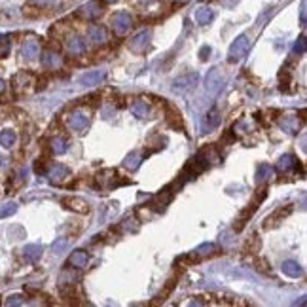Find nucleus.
<instances>
[{"label": "nucleus", "mask_w": 307, "mask_h": 307, "mask_svg": "<svg viewBox=\"0 0 307 307\" xmlns=\"http://www.w3.org/2000/svg\"><path fill=\"white\" fill-rule=\"evenodd\" d=\"M249 50H251V40H249V36L247 34H241L237 36L233 44L229 46V54H227V61L229 63H237L241 61L245 55L249 54Z\"/></svg>", "instance_id": "nucleus-1"}, {"label": "nucleus", "mask_w": 307, "mask_h": 307, "mask_svg": "<svg viewBox=\"0 0 307 307\" xmlns=\"http://www.w3.org/2000/svg\"><path fill=\"white\" fill-rule=\"evenodd\" d=\"M67 121H68V127H70L74 133H85V131L89 129L91 118H89V114H87L85 110L78 108V110H74V112L68 114Z\"/></svg>", "instance_id": "nucleus-2"}, {"label": "nucleus", "mask_w": 307, "mask_h": 307, "mask_svg": "<svg viewBox=\"0 0 307 307\" xmlns=\"http://www.w3.org/2000/svg\"><path fill=\"white\" fill-rule=\"evenodd\" d=\"M224 84H226V76L222 74V70L218 67L211 68L209 74H207V78H205V87H207V91L211 95H218L222 91Z\"/></svg>", "instance_id": "nucleus-3"}, {"label": "nucleus", "mask_w": 307, "mask_h": 307, "mask_svg": "<svg viewBox=\"0 0 307 307\" xmlns=\"http://www.w3.org/2000/svg\"><path fill=\"white\" fill-rule=\"evenodd\" d=\"M110 25H112V28H114V32H116V34L123 36V34L131 28V25H133V17L127 14V12H118V14L112 15Z\"/></svg>", "instance_id": "nucleus-4"}, {"label": "nucleus", "mask_w": 307, "mask_h": 307, "mask_svg": "<svg viewBox=\"0 0 307 307\" xmlns=\"http://www.w3.org/2000/svg\"><path fill=\"white\" fill-rule=\"evenodd\" d=\"M197 80H199V76H197L195 72L184 74V76H180V78H176V80L173 82V91L178 95L186 93V91L194 89V87L197 85Z\"/></svg>", "instance_id": "nucleus-5"}, {"label": "nucleus", "mask_w": 307, "mask_h": 307, "mask_svg": "<svg viewBox=\"0 0 307 307\" xmlns=\"http://www.w3.org/2000/svg\"><path fill=\"white\" fill-rule=\"evenodd\" d=\"M150 38H152L150 30H140V32H137L133 38L129 40V50L137 55L144 54L148 50V46H150Z\"/></svg>", "instance_id": "nucleus-6"}, {"label": "nucleus", "mask_w": 307, "mask_h": 307, "mask_svg": "<svg viewBox=\"0 0 307 307\" xmlns=\"http://www.w3.org/2000/svg\"><path fill=\"white\" fill-rule=\"evenodd\" d=\"M46 176H48V180H50L52 184H63L68 176H70V169L65 167V165H61V163H57V165L50 167V169L46 171Z\"/></svg>", "instance_id": "nucleus-7"}, {"label": "nucleus", "mask_w": 307, "mask_h": 307, "mask_svg": "<svg viewBox=\"0 0 307 307\" xmlns=\"http://www.w3.org/2000/svg\"><path fill=\"white\" fill-rule=\"evenodd\" d=\"M101 14H103V6H101V2H89V4L82 6L80 10H78V17H82V19H87V21H95V19H99Z\"/></svg>", "instance_id": "nucleus-8"}, {"label": "nucleus", "mask_w": 307, "mask_h": 307, "mask_svg": "<svg viewBox=\"0 0 307 307\" xmlns=\"http://www.w3.org/2000/svg\"><path fill=\"white\" fill-rule=\"evenodd\" d=\"M34 85V76L28 72H19L14 76V89L17 93H25Z\"/></svg>", "instance_id": "nucleus-9"}, {"label": "nucleus", "mask_w": 307, "mask_h": 307, "mask_svg": "<svg viewBox=\"0 0 307 307\" xmlns=\"http://www.w3.org/2000/svg\"><path fill=\"white\" fill-rule=\"evenodd\" d=\"M21 55H23L27 61H32V59H36V57L40 55V44H38V40H36L34 36H28L27 40L23 42V46H21Z\"/></svg>", "instance_id": "nucleus-10"}, {"label": "nucleus", "mask_w": 307, "mask_h": 307, "mask_svg": "<svg viewBox=\"0 0 307 307\" xmlns=\"http://www.w3.org/2000/svg\"><path fill=\"white\" fill-rule=\"evenodd\" d=\"M218 123H220V112H218V108H213L201 123V133H211L218 127Z\"/></svg>", "instance_id": "nucleus-11"}, {"label": "nucleus", "mask_w": 307, "mask_h": 307, "mask_svg": "<svg viewBox=\"0 0 307 307\" xmlns=\"http://www.w3.org/2000/svg\"><path fill=\"white\" fill-rule=\"evenodd\" d=\"M65 48L70 55H82L85 52V42L82 40L80 36L72 34V36H67V42H65Z\"/></svg>", "instance_id": "nucleus-12"}, {"label": "nucleus", "mask_w": 307, "mask_h": 307, "mask_svg": "<svg viewBox=\"0 0 307 307\" xmlns=\"http://www.w3.org/2000/svg\"><path fill=\"white\" fill-rule=\"evenodd\" d=\"M292 213V207H290V205H286V207H284V209H282V207H279V209H277V211H275V213L273 214H269V216H267L266 220H264V227H273V226H277V224H279L280 220H282V218H284V216H288V214Z\"/></svg>", "instance_id": "nucleus-13"}, {"label": "nucleus", "mask_w": 307, "mask_h": 307, "mask_svg": "<svg viewBox=\"0 0 307 307\" xmlns=\"http://www.w3.org/2000/svg\"><path fill=\"white\" fill-rule=\"evenodd\" d=\"M87 264H89V254L85 251H82V249L74 251L68 258V266H72L74 269H84Z\"/></svg>", "instance_id": "nucleus-14"}, {"label": "nucleus", "mask_w": 307, "mask_h": 307, "mask_svg": "<svg viewBox=\"0 0 307 307\" xmlns=\"http://www.w3.org/2000/svg\"><path fill=\"white\" fill-rule=\"evenodd\" d=\"M42 65L46 68H52V70H59L63 67V59L57 52H46L42 55Z\"/></svg>", "instance_id": "nucleus-15"}, {"label": "nucleus", "mask_w": 307, "mask_h": 307, "mask_svg": "<svg viewBox=\"0 0 307 307\" xmlns=\"http://www.w3.org/2000/svg\"><path fill=\"white\" fill-rule=\"evenodd\" d=\"M87 38L93 42V44H105L107 42V28L101 27V25H89L87 27Z\"/></svg>", "instance_id": "nucleus-16"}, {"label": "nucleus", "mask_w": 307, "mask_h": 307, "mask_svg": "<svg viewBox=\"0 0 307 307\" xmlns=\"http://www.w3.org/2000/svg\"><path fill=\"white\" fill-rule=\"evenodd\" d=\"M171 199H173V192L167 188V190H163L161 194L154 195V199H152V207H154L156 211H163V209L171 203Z\"/></svg>", "instance_id": "nucleus-17"}, {"label": "nucleus", "mask_w": 307, "mask_h": 307, "mask_svg": "<svg viewBox=\"0 0 307 307\" xmlns=\"http://www.w3.org/2000/svg\"><path fill=\"white\" fill-rule=\"evenodd\" d=\"M65 205H67V209L70 211H74V213H87L89 211V205H87V201L82 199V197H67V199L63 201Z\"/></svg>", "instance_id": "nucleus-18"}, {"label": "nucleus", "mask_w": 307, "mask_h": 307, "mask_svg": "<svg viewBox=\"0 0 307 307\" xmlns=\"http://www.w3.org/2000/svg\"><path fill=\"white\" fill-rule=\"evenodd\" d=\"M280 269H282V273H284V275H288V277H292V279H298V277H302V275H304V269H302V266H300L298 262H294V260H286V262H282Z\"/></svg>", "instance_id": "nucleus-19"}, {"label": "nucleus", "mask_w": 307, "mask_h": 307, "mask_svg": "<svg viewBox=\"0 0 307 307\" xmlns=\"http://www.w3.org/2000/svg\"><path fill=\"white\" fill-rule=\"evenodd\" d=\"M280 127H282V131H286V133L296 135L298 131H300V121H298V116H292V114L282 116V120H280Z\"/></svg>", "instance_id": "nucleus-20"}, {"label": "nucleus", "mask_w": 307, "mask_h": 307, "mask_svg": "<svg viewBox=\"0 0 307 307\" xmlns=\"http://www.w3.org/2000/svg\"><path fill=\"white\" fill-rule=\"evenodd\" d=\"M42 252H44L42 247L40 245H34V243H32V245H27V247L23 249V256H25V260L30 262V264L38 262V260L42 258Z\"/></svg>", "instance_id": "nucleus-21"}, {"label": "nucleus", "mask_w": 307, "mask_h": 307, "mask_svg": "<svg viewBox=\"0 0 307 307\" xmlns=\"http://www.w3.org/2000/svg\"><path fill=\"white\" fill-rule=\"evenodd\" d=\"M214 19V14L211 8H207V6H199L197 10H195V21L199 23V25H209L211 21Z\"/></svg>", "instance_id": "nucleus-22"}, {"label": "nucleus", "mask_w": 307, "mask_h": 307, "mask_svg": "<svg viewBox=\"0 0 307 307\" xmlns=\"http://www.w3.org/2000/svg\"><path fill=\"white\" fill-rule=\"evenodd\" d=\"M105 80V72L101 70H93V72H87L80 78V84L84 85H99L101 82Z\"/></svg>", "instance_id": "nucleus-23"}, {"label": "nucleus", "mask_w": 307, "mask_h": 307, "mask_svg": "<svg viewBox=\"0 0 307 307\" xmlns=\"http://www.w3.org/2000/svg\"><path fill=\"white\" fill-rule=\"evenodd\" d=\"M167 121H169V125L171 127H178L180 131L184 129V121H182V116H180V112L178 110H174V108L169 107V110H167Z\"/></svg>", "instance_id": "nucleus-24"}, {"label": "nucleus", "mask_w": 307, "mask_h": 307, "mask_svg": "<svg viewBox=\"0 0 307 307\" xmlns=\"http://www.w3.org/2000/svg\"><path fill=\"white\" fill-rule=\"evenodd\" d=\"M140 163H142V156L133 152V154H129V156L123 160V167L129 169V171H137V169L140 167Z\"/></svg>", "instance_id": "nucleus-25"}, {"label": "nucleus", "mask_w": 307, "mask_h": 307, "mask_svg": "<svg viewBox=\"0 0 307 307\" xmlns=\"http://www.w3.org/2000/svg\"><path fill=\"white\" fill-rule=\"evenodd\" d=\"M273 174H275L273 167H269V165L264 163V165H260V167H258V171H256V182H258V184H262V182L269 180Z\"/></svg>", "instance_id": "nucleus-26"}, {"label": "nucleus", "mask_w": 307, "mask_h": 307, "mask_svg": "<svg viewBox=\"0 0 307 307\" xmlns=\"http://www.w3.org/2000/svg\"><path fill=\"white\" fill-rule=\"evenodd\" d=\"M298 165V160L294 158L292 154H286V156H282L279 160V163H277V167H279V171H282V173H286V171H290V169H294Z\"/></svg>", "instance_id": "nucleus-27"}, {"label": "nucleus", "mask_w": 307, "mask_h": 307, "mask_svg": "<svg viewBox=\"0 0 307 307\" xmlns=\"http://www.w3.org/2000/svg\"><path fill=\"white\" fill-rule=\"evenodd\" d=\"M50 150L54 152L55 156L65 154V152H67V140H65V139H61V137H55V139L50 140Z\"/></svg>", "instance_id": "nucleus-28"}, {"label": "nucleus", "mask_w": 307, "mask_h": 307, "mask_svg": "<svg viewBox=\"0 0 307 307\" xmlns=\"http://www.w3.org/2000/svg\"><path fill=\"white\" fill-rule=\"evenodd\" d=\"M15 133L12 131V129H4L2 133H0V146L4 148H12L15 144Z\"/></svg>", "instance_id": "nucleus-29"}, {"label": "nucleus", "mask_w": 307, "mask_h": 307, "mask_svg": "<svg viewBox=\"0 0 307 307\" xmlns=\"http://www.w3.org/2000/svg\"><path fill=\"white\" fill-rule=\"evenodd\" d=\"M80 279V275L76 273V271H72L70 273V269H65L61 275H59V286H63V284H72V282H76V280Z\"/></svg>", "instance_id": "nucleus-30"}, {"label": "nucleus", "mask_w": 307, "mask_h": 307, "mask_svg": "<svg viewBox=\"0 0 307 307\" xmlns=\"http://www.w3.org/2000/svg\"><path fill=\"white\" fill-rule=\"evenodd\" d=\"M131 110H133V114L137 116V118H146L148 114H150V108H148V105L144 103V101H137V103H133Z\"/></svg>", "instance_id": "nucleus-31"}, {"label": "nucleus", "mask_w": 307, "mask_h": 307, "mask_svg": "<svg viewBox=\"0 0 307 307\" xmlns=\"http://www.w3.org/2000/svg\"><path fill=\"white\" fill-rule=\"evenodd\" d=\"M218 252V247L213 245V243H207V245H201L199 249L195 251L197 258H205V256H213V254Z\"/></svg>", "instance_id": "nucleus-32"}, {"label": "nucleus", "mask_w": 307, "mask_h": 307, "mask_svg": "<svg viewBox=\"0 0 307 307\" xmlns=\"http://www.w3.org/2000/svg\"><path fill=\"white\" fill-rule=\"evenodd\" d=\"M67 249H68V239L67 237H57L55 243L52 245V251H54L55 254H63Z\"/></svg>", "instance_id": "nucleus-33"}, {"label": "nucleus", "mask_w": 307, "mask_h": 307, "mask_svg": "<svg viewBox=\"0 0 307 307\" xmlns=\"http://www.w3.org/2000/svg\"><path fill=\"white\" fill-rule=\"evenodd\" d=\"M15 211H17V205L15 203H6V205L0 207V218H8V216L15 214Z\"/></svg>", "instance_id": "nucleus-34"}, {"label": "nucleus", "mask_w": 307, "mask_h": 307, "mask_svg": "<svg viewBox=\"0 0 307 307\" xmlns=\"http://www.w3.org/2000/svg\"><path fill=\"white\" fill-rule=\"evenodd\" d=\"M174 284H176V280H174V279L167 280V284H165V288H163V292H161L160 296H158V302H163V300H165V298H167L169 294L173 292ZM158 302H156V304H158Z\"/></svg>", "instance_id": "nucleus-35"}, {"label": "nucleus", "mask_w": 307, "mask_h": 307, "mask_svg": "<svg viewBox=\"0 0 307 307\" xmlns=\"http://www.w3.org/2000/svg\"><path fill=\"white\" fill-rule=\"evenodd\" d=\"M8 235H10L14 241L23 239V237H25V229H23V227H19V226H12L10 229H8Z\"/></svg>", "instance_id": "nucleus-36"}, {"label": "nucleus", "mask_w": 307, "mask_h": 307, "mask_svg": "<svg viewBox=\"0 0 307 307\" xmlns=\"http://www.w3.org/2000/svg\"><path fill=\"white\" fill-rule=\"evenodd\" d=\"M23 304H25V298L21 294H12L6 300V306H23Z\"/></svg>", "instance_id": "nucleus-37"}, {"label": "nucleus", "mask_w": 307, "mask_h": 307, "mask_svg": "<svg viewBox=\"0 0 307 307\" xmlns=\"http://www.w3.org/2000/svg\"><path fill=\"white\" fill-rule=\"evenodd\" d=\"M306 48H307L306 36H300V38H298V42L294 44V54H296V55H304V54H306Z\"/></svg>", "instance_id": "nucleus-38"}, {"label": "nucleus", "mask_w": 307, "mask_h": 307, "mask_svg": "<svg viewBox=\"0 0 307 307\" xmlns=\"http://www.w3.org/2000/svg\"><path fill=\"white\" fill-rule=\"evenodd\" d=\"M267 197V184H262V186L256 190V197H254V203H262V201Z\"/></svg>", "instance_id": "nucleus-39"}, {"label": "nucleus", "mask_w": 307, "mask_h": 307, "mask_svg": "<svg viewBox=\"0 0 307 307\" xmlns=\"http://www.w3.org/2000/svg\"><path fill=\"white\" fill-rule=\"evenodd\" d=\"M121 231H137L139 229V224H137V220H125L120 227Z\"/></svg>", "instance_id": "nucleus-40"}, {"label": "nucleus", "mask_w": 307, "mask_h": 307, "mask_svg": "<svg viewBox=\"0 0 307 307\" xmlns=\"http://www.w3.org/2000/svg\"><path fill=\"white\" fill-rule=\"evenodd\" d=\"M10 54V40L8 38H0V59Z\"/></svg>", "instance_id": "nucleus-41"}, {"label": "nucleus", "mask_w": 307, "mask_h": 307, "mask_svg": "<svg viewBox=\"0 0 307 307\" xmlns=\"http://www.w3.org/2000/svg\"><path fill=\"white\" fill-rule=\"evenodd\" d=\"M209 57H211V48H209V46H203L199 52V59L201 61H207Z\"/></svg>", "instance_id": "nucleus-42"}, {"label": "nucleus", "mask_w": 307, "mask_h": 307, "mask_svg": "<svg viewBox=\"0 0 307 307\" xmlns=\"http://www.w3.org/2000/svg\"><path fill=\"white\" fill-rule=\"evenodd\" d=\"M256 266H258V269H260V271H264V273H267V271H269V264H267L266 260H258V264H256Z\"/></svg>", "instance_id": "nucleus-43"}, {"label": "nucleus", "mask_w": 307, "mask_h": 307, "mask_svg": "<svg viewBox=\"0 0 307 307\" xmlns=\"http://www.w3.org/2000/svg\"><path fill=\"white\" fill-rule=\"evenodd\" d=\"M34 4H38V6H52L55 4V0H32Z\"/></svg>", "instance_id": "nucleus-44"}, {"label": "nucleus", "mask_w": 307, "mask_h": 307, "mask_svg": "<svg viewBox=\"0 0 307 307\" xmlns=\"http://www.w3.org/2000/svg\"><path fill=\"white\" fill-rule=\"evenodd\" d=\"M302 25H306V2L302 4Z\"/></svg>", "instance_id": "nucleus-45"}, {"label": "nucleus", "mask_w": 307, "mask_h": 307, "mask_svg": "<svg viewBox=\"0 0 307 307\" xmlns=\"http://www.w3.org/2000/svg\"><path fill=\"white\" fill-rule=\"evenodd\" d=\"M139 4H142V6H150L152 2H158V0H137Z\"/></svg>", "instance_id": "nucleus-46"}, {"label": "nucleus", "mask_w": 307, "mask_h": 307, "mask_svg": "<svg viewBox=\"0 0 307 307\" xmlns=\"http://www.w3.org/2000/svg\"><path fill=\"white\" fill-rule=\"evenodd\" d=\"M4 87H6V84H4V80H0V93L4 91Z\"/></svg>", "instance_id": "nucleus-47"}, {"label": "nucleus", "mask_w": 307, "mask_h": 307, "mask_svg": "<svg viewBox=\"0 0 307 307\" xmlns=\"http://www.w3.org/2000/svg\"><path fill=\"white\" fill-rule=\"evenodd\" d=\"M101 2H103V4H114L116 0H101Z\"/></svg>", "instance_id": "nucleus-48"}, {"label": "nucleus", "mask_w": 307, "mask_h": 307, "mask_svg": "<svg viewBox=\"0 0 307 307\" xmlns=\"http://www.w3.org/2000/svg\"><path fill=\"white\" fill-rule=\"evenodd\" d=\"M2 161H4V160H2V156H0V167H2Z\"/></svg>", "instance_id": "nucleus-49"}, {"label": "nucleus", "mask_w": 307, "mask_h": 307, "mask_svg": "<svg viewBox=\"0 0 307 307\" xmlns=\"http://www.w3.org/2000/svg\"><path fill=\"white\" fill-rule=\"evenodd\" d=\"M176 2H186V0H176Z\"/></svg>", "instance_id": "nucleus-50"}]
</instances>
